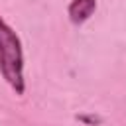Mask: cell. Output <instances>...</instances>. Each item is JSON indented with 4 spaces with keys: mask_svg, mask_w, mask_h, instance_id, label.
Returning <instances> with one entry per match:
<instances>
[{
    "mask_svg": "<svg viewBox=\"0 0 126 126\" xmlns=\"http://www.w3.org/2000/svg\"><path fill=\"white\" fill-rule=\"evenodd\" d=\"M0 73L10 89L22 96L26 91L24 79V49L18 33L0 16Z\"/></svg>",
    "mask_w": 126,
    "mask_h": 126,
    "instance_id": "1",
    "label": "cell"
},
{
    "mask_svg": "<svg viewBox=\"0 0 126 126\" xmlns=\"http://www.w3.org/2000/svg\"><path fill=\"white\" fill-rule=\"evenodd\" d=\"M96 10V0H71V4L67 6V14H69V20L79 26V24H85Z\"/></svg>",
    "mask_w": 126,
    "mask_h": 126,
    "instance_id": "2",
    "label": "cell"
},
{
    "mask_svg": "<svg viewBox=\"0 0 126 126\" xmlns=\"http://www.w3.org/2000/svg\"><path fill=\"white\" fill-rule=\"evenodd\" d=\"M79 120H89V122H98V118H93V116H79Z\"/></svg>",
    "mask_w": 126,
    "mask_h": 126,
    "instance_id": "3",
    "label": "cell"
}]
</instances>
